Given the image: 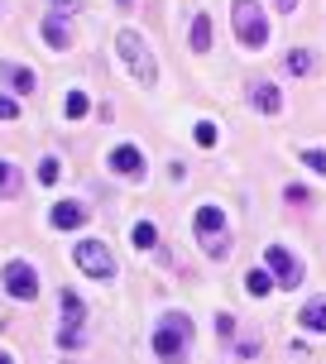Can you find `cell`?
Masks as SVG:
<instances>
[{"instance_id": "obj_1", "label": "cell", "mask_w": 326, "mask_h": 364, "mask_svg": "<svg viewBox=\"0 0 326 364\" xmlns=\"http://www.w3.org/2000/svg\"><path fill=\"white\" fill-rule=\"evenodd\" d=\"M187 346H192V321H187V311H168L154 331V355L159 364H182L187 360Z\"/></svg>"}, {"instance_id": "obj_2", "label": "cell", "mask_w": 326, "mask_h": 364, "mask_svg": "<svg viewBox=\"0 0 326 364\" xmlns=\"http://www.w3.org/2000/svg\"><path fill=\"white\" fill-rule=\"evenodd\" d=\"M197 245H201V255H211V259L231 255V225H226L221 206H201L197 211Z\"/></svg>"}, {"instance_id": "obj_3", "label": "cell", "mask_w": 326, "mask_h": 364, "mask_svg": "<svg viewBox=\"0 0 326 364\" xmlns=\"http://www.w3.org/2000/svg\"><path fill=\"white\" fill-rule=\"evenodd\" d=\"M115 48H120V58L130 63V73L140 77V87H154V82H159V63H154L149 43L135 34V29H120V34H115Z\"/></svg>"}, {"instance_id": "obj_4", "label": "cell", "mask_w": 326, "mask_h": 364, "mask_svg": "<svg viewBox=\"0 0 326 364\" xmlns=\"http://www.w3.org/2000/svg\"><path fill=\"white\" fill-rule=\"evenodd\" d=\"M231 19H236V38L245 48H264L269 43V24H264V10L254 0H231Z\"/></svg>"}, {"instance_id": "obj_5", "label": "cell", "mask_w": 326, "mask_h": 364, "mask_svg": "<svg viewBox=\"0 0 326 364\" xmlns=\"http://www.w3.org/2000/svg\"><path fill=\"white\" fill-rule=\"evenodd\" d=\"M264 264H269V273L283 283V288H298V283H303V259L293 255V250H283V245H269Z\"/></svg>"}, {"instance_id": "obj_6", "label": "cell", "mask_w": 326, "mask_h": 364, "mask_svg": "<svg viewBox=\"0 0 326 364\" xmlns=\"http://www.w3.org/2000/svg\"><path fill=\"white\" fill-rule=\"evenodd\" d=\"M73 259H77V269L91 273V278H110V273H115V259H110V250H106V245H96V240H82Z\"/></svg>"}, {"instance_id": "obj_7", "label": "cell", "mask_w": 326, "mask_h": 364, "mask_svg": "<svg viewBox=\"0 0 326 364\" xmlns=\"http://www.w3.org/2000/svg\"><path fill=\"white\" fill-rule=\"evenodd\" d=\"M58 346H63V350L82 346V297H77V292H63V326H58Z\"/></svg>"}, {"instance_id": "obj_8", "label": "cell", "mask_w": 326, "mask_h": 364, "mask_svg": "<svg viewBox=\"0 0 326 364\" xmlns=\"http://www.w3.org/2000/svg\"><path fill=\"white\" fill-rule=\"evenodd\" d=\"M5 288H10L15 302H34L38 297V273L29 269L24 259H15V264H5Z\"/></svg>"}, {"instance_id": "obj_9", "label": "cell", "mask_w": 326, "mask_h": 364, "mask_svg": "<svg viewBox=\"0 0 326 364\" xmlns=\"http://www.w3.org/2000/svg\"><path fill=\"white\" fill-rule=\"evenodd\" d=\"M110 173H120V178H144V154L135 144H120V149H110Z\"/></svg>"}, {"instance_id": "obj_10", "label": "cell", "mask_w": 326, "mask_h": 364, "mask_svg": "<svg viewBox=\"0 0 326 364\" xmlns=\"http://www.w3.org/2000/svg\"><path fill=\"white\" fill-rule=\"evenodd\" d=\"M250 106L264 110V115H278L283 96H278V87H273V82H254V87H250Z\"/></svg>"}, {"instance_id": "obj_11", "label": "cell", "mask_w": 326, "mask_h": 364, "mask_svg": "<svg viewBox=\"0 0 326 364\" xmlns=\"http://www.w3.org/2000/svg\"><path fill=\"white\" fill-rule=\"evenodd\" d=\"M43 43H48V48H68V43H73V34H68V19L58 15V10L43 19Z\"/></svg>"}, {"instance_id": "obj_12", "label": "cell", "mask_w": 326, "mask_h": 364, "mask_svg": "<svg viewBox=\"0 0 326 364\" xmlns=\"http://www.w3.org/2000/svg\"><path fill=\"white\" fill-rule=\"evenodd\" d=\"M48 220H53L58 230H77V225L87 220V211H82L77 201H58V206H53V216H48Z\"/></svg>"}, {"instance_id": "obj_13", "label": "cell", "mask_w": 326, "mask_h": 364, "mask_svg": "<svg viewBox=\"0 0 326 364\" xmlns=\"http://www.w3.org/2000/svg\"><path fill=\"white\" fill-rule=\"evenodd\" d=\"M312 68H317V58H312L307 48H293V53L283 58V73H293V77H307Z\"/></svg>"}, {"instance_id": "obj_14", "label": "cell", "mask_w": 326, "mask_h": 364, "mask_svg": "<svg viewBox=\"0 0 326 364\" xmlns=\"http://www.w3.org/2000/svg\"><path fill=\"white\" fill-rule=\"evenodd\" d=\"M211 48V15H197L192 19V53H206Z\"/></svg>"}, {"instance_id": "obj_15", "label": "cell", "mask_w": 326, "mask_h": 364, "mask_svg": "<svg viewBox=\"0 0 326 364\" xmlns=\"http://www.w3.org/2000/svg\"><path fill=\"white\" fill-rule=\"evenodd\" d=\"M5 82H10L19 96H29V91H34V73H29V68H15V63L5 68Z\"/></svg>"}, {"instance_id": "obj_16", "label": "cell", "mask_w": 326, "mask_h": 364, "mask_svg": "<svg viewBox=\"0 0 326 364\" xmlns=\"http://www.w3.org/2000/svg\"><path fill=\"white\" fill-rule=\"evenodd\" d=\"M298 321H303V326H307V331H326V302H307Z\"/></svg>"}, {"instance_id": "obj_17", "label": "cell", "mask_w": 326, "mask_h": 364, "mask_svg": "<svg viewBox=\"0 0 326 364\" xmlns=\"http://www.w3.org/2000/svg\"><path fill=\"white\" fill-rule=\"evenodd\" d=\"M245 288H250L254 297H264V292L273 288V273L269 269H250V273H245Z\"/></svg>"}, {"instance_id": "obj_18", "label": "cell", "mask_w": 326, "mask_h": 364, "mask_svg": "<svg viewBox=\"0 0 326 364\" xmlns=\"http://www.w3.org/2000/svg\"><path fill=\"white\" fill-rule=\"evenodd\" d=\"M63 110H68V120H82V115L91 110V101L82 96V91H68V101H63Z\"/></svg>"}, {"instance_id": "obj_19", "label": "cell", "mask_w": 326, "mask_h": 364, "mask_svg": "<svg viewBox=\"0 0 326 364\" xmlns=\"http://www.w3.org/2000/svg\"><path fill=\"white\" fill-rule=\"evenodd\" d=\"M130 240H135V245H140V250H154V240H159V230H154V225H149V220H140V225H135V230H130Z\"/></svg>"}, {"instance_id": "obj_20", "label": "cell", "mask_w": 326, "mask_h": 364, "mask_svg": "<svg viewBox=\"0 0 326 364\" xmlns=\"http://www.w3.org/2000/svg\"><path fill=\"white\" fill-rule=\"evenodd\" d=\"M15 187H19V173L10 164H0V197H15Z\"/></svg>"}, {"instance_id": "obj_21", "label": "cell", "mask_w": 326, "mask_h": 364, "mask_svg": "<svg viewBox=\"0 0 326 364\" xmlns=\"http://www.w3.org/2000/svg\"><path fill=\"white\" fill-rule=\"evenodd\" d=\"M303 164H307L312 173H322V178H326V154H322V149H303Z\"/></svg>"}, {"instance_id": "obj_22", "label": "cell", "mask_w": 326, "mask_h": 364, "mask_svg": "<svg viewBox=\"0 0 326 364\" xmlns=\"http://www.w3.org/2000/svg\"><path fill=\"white\" fill-rule=\"evenodd\" d=\"M197 144H201V149L216 144V125H211V120H201V125H197Z\"/></svg>"}, {"instance_id": "obj_23", "label": "cell", "mask_w": 326, "mask_h": 364, "mask_svg": "<svg viewBox=\"0 0 326 364\" xmlns=\"http://www.w3.org/2000/svg\"><path fill=\"white\" fill-rule=\"evenodd\" d=\"M58 173H63L58 159H43V164H38V182H58Z\"/></svg>"}, {"instance_id": "obj_24", "label": "cell", "mask_w": 326, "mask_h": 364, "mask_svg": "<svg viewBox=\"0 0 326 364\" xmlns=\"http://www.w3.org/2000/svg\"><path fill=\"white\" fill-rule=\"evenodd\" d=\"M19 115V101L15 96H0V120H15Z\"/></svg>"}, {"instance_id": "obj_25", "label": "cell", "mask_w": 326, "mask_h": 364, "mask_svg": "<svg viewBox=\"0 0 326 364\" xmlns=\"http://www.w3.org/2000/svg\"><path fill=\"white\" fill-rule=\"evenodd\" d=\"M273 5H278L283 15H288V10H298V0H273Z\"/></svg>"}, {"instance_id": "obj_26", "label": "cell", "mask_w": 326, "mask_h": 364, "mask_svg": "<svg viewBox=\"0 0 326 364\" xmlns=\"http://www.w3.org/2000/svg\"><path fill=\"white\" fill-rule=\"evenodd\" d=\"M77 0H53V10H73Z\"/></svg>"}, {"instance_id": "obj_27", "label": "cell", "mask_w": 326, "mask_h": 364, "mask_svg": "<svg viewBox=\"0 0 326 364\" xmlns=\"http://www.w3.org/2000/svg\"><path fill=\"white\" fill-rule=\"evenodd\" d=\"M0 364H10V355H5V350H0Z\"/></svg>"}, {"instance_id": "obj_28", "label": "cell", "mask_w": 326, "mask_h": 364, "mask_svg": "<svg viewBox=\"0 0 326 364\" xmlns=\"http://www.w3.org/2000/svg\"><path fill=\"white\" fill-rule=\"evenodd\" d=\"M120 5H125V0H120Z\"/></svg>"}]
</instances>
